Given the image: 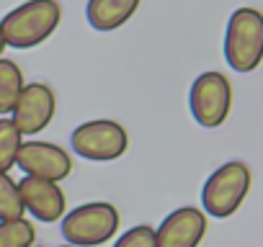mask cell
<instances>
[{
    "mask_svg": "<svg viewBox=\"0 0 263 247\" xmlns=\"http://www.w3.org/2000/svg\"><path fill=\"white\" fill-rule=\"evenodd\" d=\"M72 152L90 162H114L129 150V134L119 121L93 118L85 121L70 137Z\"/></svg>",
    "mask_w": 263,
    "mask_h": 247,
    "instance_id": "cell-6",
    "label": "cell"
},
{
    "mask_svg": "<svg viewBox=\"0 0 263 247\" xmlns=\"http://www.w3.org/2000/svg\"><path fill=\"white\" fill-rule=\"evenodd\" d=\"M189 108L199 127L204 129H217L227 121L232 111V83L227 75L209 70L201 72L189 93Z\"/></svg>",
    "mask_w": 263,
    "mask_h": 247,
    "instance_id": "cell-5",
    "label": "cell"
},
{
    "mask_svg": "<svg viewBox=\"0 0 263 247\" xmlns=\"http://www.w3.org/2000/svg\"><path fill=\"white\" fill-rule=\"evenodd\" d=\"M24 85H26V80H24L21 67L13 59L0 57V116L13 113Z\"/></svg>",
    "mask_w": 263,
    "mask_h": 247,
    "instance_id": "cell-12",
    "label": "cell"
},
{
    "mask_svg": "<svg viewBox=\"0 0 263 247\" xmlns=\"http://www.w3.org/2000/svg\"><path fill=\"white\" fill-rule=\"evenodd\" d=\"M62 237L75 247H101L119 232V209L108 201H88L62 216Z\"/></svg>",
    "mask_w": 263,
    "mask_h": 247,
    "instance_id": "cell-4",
    "label": "cell"
},
{
    "mask_svg": "<svg viewBox=\"0 0 263 247\" xmlns=\"http://www.w3.org/2000/svg\"><path fill=\"white\" fill-rule=\"evenodd\" d=\"M57 113V95L47 83H26L16 108H13V123L24 137H34L44 132Z\"/></svg>",
    "mask_w": 263,
    "mask_h": 247,
    "instance_id": "cell-7",
    "label": "cell"
},
{
    "mask_svg": "<svg viewBox=\"0 0 263 247\" xmlns=\"http://www.w3.org/2000/svg\"><path fill=\"white\" fill-rule=\"evenodd\" d=\"M62 8L57 0H26L0 18V34L6 47L31 49L44 44L60 26Z\"/></svg>",
    "mask_w": 263,
    "mask_h": 247,
    "instance_id": "cell-1",
    "label": "cell"
},
{
    "mask_svg": "<svg viewBox=\"0 0 263 247\" xmlns=\"http://www.w3.org/2000/svg\"><path fill=\"white\" fill-rule=\"evenodd\" d=\"M36 244V227L18 216L0 221V247H31Z\"/></svg>",
    "mask_w": 263,
    "mask_h": 247,
    "instance_id": "cell-14",
    "label": "cell"
},
{
    "mask_svg": "<svg viewBox=\"0 0 263 247\" xmlns=\"http://www.w3.org/2000/svg\"><path fill=\"white\" fill-rule=\"evenodd\" d=\"M24 201H21V191L18 183L8 175V173H0V221L6 219H18L24 216Z\"/></svg>",
    "mask_w": 263,
    "mask_h": 247,
    "instance_id": "cell-15",
    "label": "cell"
},
{
    "mask_svg": "<svg viewBox=\"0 0 263 247\" xmlns=\"http://www.w3.org/2000/svg\"><path fill=\"white\" fill-rule=\"evenodd\" d=\"M250 183H253V175L245 162L232 160V162L219 165L201 188V206H204L201 211L214 219L232 216L242 206L250 191Z\"/></svg>",
    "mask_w": 263,
    "mask_h": 247,
    "instance_id": "cell-3",
    "label": "cell"
},
{
    "mask_svg": "<svg viewBox=\"0 0 263 247\" xmlns=\"http://www.w3.org/2000/svg\"><path fill=\"white\" fill-rule=\"evenodd\" d=\"M31 247H42V244H31Z\"/></svg>",
    "mask_w": 263,
    "mask_h": 247,
    "instance_id": "cell-19",
    "label": "cell"
},
{
    "mask_svg": "<svg viewBox=\"0 0 263 247\" xmlns=\"http://www.w3.org/2000/svg\"><path fill=\"white\" fill-rule=\"evenodd\" d=\"M224 59L235 72H253L263 62V13L258 8H237L224 31Z\"/></svg>",
    "mask_w": 263,
    "mask_h": 247,
    "instance_id": "cell-2",
    "label": "cell"
},
{
    "mask_svg": "<svg viewBox=\"0 0 263 247\" xmlns=\"http://www.w3.org/2000/svg\"><path fill=\"white\" fill-rule=\"evenodd\" d=\"M142 0H88V24L96 31H116L137 13Z\"/></svg>",
    "mask_w": 263,
    "mask_h": 247,
    "instance_id": "cell-11",
    "label": "cell"
},
{
    "mask_svg": "<svg viewBox=\"0 0 263 247\" xmlns=\"http://www.w3.org/2000/svg\"><path fill=\"white\" fill-rule=\"evenodd\" d=\"M18 191H21V201H24V209L44 221V224H54L65 216V209H67V198L60 188V183L54 180H44V178H21L18 180Z\"/></svg>",
    "mask_w": 263,
    "mask_h": 247,
    "instance_id": "cell-10",
    "label": "cell"
},
{
    "mask_svg": "<svg viewBox=\"0 0 263 247\" xmlns=\"http://www.w3.org/2000/svg\"><path fill=\"white\" fill-rule=\"evenodd\" d=\"M16 165L31 178H44L54 183H62L72 173V157L65 147L54 142H36V139L21 145Z\"/></svg>",
    "mask_w": 263,
    "mask_h": 247,
    "instance_id": "cell-8",
    "label": "cell"
},
{
    "mask_svg": "<svg viewBox=\"0 0 263 247\" xmlns=\"http://www.w3.org/2000/svg\"><path fill=\"white\" fill-rule=\"evenodd\" d=\"M206 214L196 206H181L171 211L160 227H155L158 247H199L206 234Z\"/></svg>",
    "mask_w": 263,
    "mask_h": 247,
    "instance_id": "cell-9",
    "label": "cell"
},
{
    "mask_svg": "<svg viewBox=\"0 0 263 247\" xmlns=\"http://www.w3.org/2000/svg\"><path fill=\"white\" fill-rule=\"evenodd\" d=\"M114 247H158V242H155V227H150V224L132 227V229H126L114 242Z\"/></svg>",
    "mask_w": 263,
    "mask_h": 247,
    "instance_id": "cell-16",
    "label": "cell"
},
{
    "mask_svg": "<svg viewBox=\"0 0 263 247\" xmlns=\"http://www.w3.org/2000/svg\"><path fill=\"white\" fill-rule=\"evenodd\" d=\"M3 52H6V39H3V34H0V57H3Z\"/></svg>",
    "mask_w": 263,
    "mask_h": 247,
    "instance_id": "cell-17",
    "label": "cell"
},
{
    "mask_svg": "<svg viewBox=\"0 0 263 247\" xmlns=\"http://www.w3.org/2000/svg\"><path fill=\"white\" fill-rule=\"evenodd\" d=\"M21 145H24V134L18 132L13 118L3 116L0 118V173H8L11 168H16Z\"/></svg>",
    "mask_w": 263,
    "mask_h": 247,
    "instance_id": "cell-13",
    "label": "cell"
},
{
    "mask_svg": "<svg viewBox=\"0 0 263 247\" xmlns=\"http://www.w3.org/2000/svg\"><path fill=\"white\" fill-rule=\"evenodd\" d=\"M62 247H75V244H62Z\"/></svg>",
    "mask_w": 263,
    "mask_h": 247,
    "instance_id": "cell-18",
    "label": "cell"
}]
</instances>
